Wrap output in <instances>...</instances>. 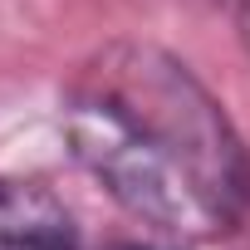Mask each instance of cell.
Instances as JSON below:
<instances>
[{"label": "cell", "mask_w": 250, "mask_h": 250, "mask_svg": "<svg viewBox=\"0 0 250 250\" xmlns=\"http://www.w3.org/2000/svg\"><path fill=\"white\" fill-rule=\"evenodd\" d=\"M74 162L172 240H216L250 211V152L216 93L162 44H103L64 98Z\"/></svg>", "instance_id": "6da1fadb"}, {"label": "cell", "mask_w": 250, "mask_h": 250, "mask_svg": "<svg viewBox=\"0 0 250 250\" xmlns=\"http://www.w3.org/2000/svg\"><path fill=\"white\" fill-rule=\"evenodd\" d=\"M0 250H74V235L59 216H5Z\"/></svg>", "instance_id": "7a4b0ae2"}, {"label": "cell", "mask_w": 250, "mask_h": 250, "mask_svg": "<svg viewBox=\"0 0 250 250\" xmlns=\"http://www.w3.org/2000/svg\"><path fill=\"white\" fill-rule=\"evenodd\" d=\"M5 196H10V191H5V187H0V206H5Z\"/></svg>", "instance_id": "3957f363"}, {"label": "cell", "mask_w": 250, "mask_h": 250, "mask_svg": "<svg viewBox=\"0 0 250 250\" xmlns=\"http://www.w3.org/2000/svg\"><path fill=\"white\" fill-rule=\"evenodd\" d=\"M133 250H138V245H133Z\"/></svg>", "instance_id": "277c9868"}]
</instances>
